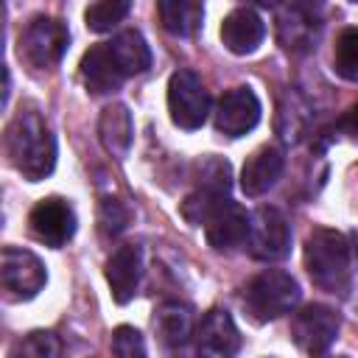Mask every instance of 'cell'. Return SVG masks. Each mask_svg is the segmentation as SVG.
Returning <instances> with one entry per match:
<instances>
[{
	"mask_svg": "<svg viewBox=\"0 0 358 358\" xmlns=\"http://www.w3.org/2000/svg\"><path fill=\"white\" fill-rule=\"evenodd\" d=\"M263 39H266V22L249 6H241V8L229 11L221 22V42L235 56L255 53L263 45Z\"/></svg>",
	"mask_w": 358,
	"mask_h": 358,
	"instance_id": "obj_15",
	"label": "cell"
},
{
	"mask_svg": "<svg viewBox=\"0 0 358 358\" xmlns=\"http://www.w3.org/2000/svg\"><path fill=\"white\" fill-rule=\"evenodd\" d=\"M109 45H112L126 76H140L151 67V50H148V42L143 39L140 31H134V28L120 31Z\"/></svg>",
	"mask_w": 358,
	"mask_h": 358,
	"instance_id": "obj_21",
	"label": "cell"
},
{
	"mask_svg": "<svg viewBox=\"0 0 358 358\" xmlns=\"http://www.w3.org/2000/svg\"><path fill=\"white\" fill-rule=\"evenodd\" d=\"M229 187H232V173H229V162L210 157L201 165L199 182L193 187V193H187V199L182 201V215L201 227L227 199H229Z\"/></svg>",
	"mask_w": 358,
	"mask_h": 358,
	"instance_id": "obj_5",
	"label": "cell"
},
{
	"mask_svg": "<svg viewBox=\"0 0 358 358\" xmlns=\"http://www.w3.org/2000/svg\"><path fill=\"white\" fill-rule=\"evenodd\" d=\"M333 70L344 78L358 84V28H341L333 45Z\"/></svg>",
	"mask_w": 358,
	"mask_h": 358,
	"instance_id": "obj_22",
	"label": "cell"
},
{
	"mask_svg": "<svg viewBox=\"0 0 358 358\" xmlns=\"http://www.w3.org/2000/svg\"><path fill=\"white\" fill-rule=\"evenodd\" d=\"M70 45V31L56 17H34L20 34V59L34 70H50L62 62Z\"/></svg>",
	"mask_w": 358,
	"mask_h": 358,
	"instance_id": "obj_4",
	"label": "cell"
},
{
	"mask_svg": "<svg viewBox=\"0 0 358 358\" xmlns=\"http://www.w3.org/2000/svg\"><path fill=\"white\" fill-rule=\"evenodd\" d=\"M168 112L173 126L196 131L210 115V92L193 70H176L168 81Z\"/></svg>",
	"mask_w": 358,
	"mask_h": 358,
	"instance_id": "obj_6",
	"label": "cell"
},
{
	"mask_svg": "<svg viewBox=\"0 0 358 358\" xmlns=\"http://www.w3.org/2000/svg\"><path fill=\"white\" fill-rule=\"evenodd\" d=\"M14 355H25V358H56V355H62V341L50 330H34V333H28L14 347Z\"/></svg>",
	"mask_w": 358,
	"mask_h": 358,
	"instance_id": "obj_24",
	"label": "cell"
},
{
	"mask_svg": "<svg viewBox=\"0 0 358 358\" xmlns=\"http://www.w3.org/2000/svg\"><path fill=\"white\" fill-rule=\"evenodd\" d=\"M350 3H358V0H350Z\"/></svg>",
	"mask_w": 358,
	"mask_h": 358,
	"instance_id": "obj_28",
	"label": "cell"
},
{
	"mask_svg": "<svg viewBox=\"0 0 358 358\" xmlns=\"http://www.w3.org/2000/svg\"><path fill=\"white\" fill-rule=\"evenodd\" d=\"M140 277H143V252H140V246L137 243L117 246L106 260V282H109L112 299L126 305L137 294Z\"/></svg>",
	"mask_w": 358,
	"mask_h": 358,
	"instance_id": "obj_16",
	"label": "cell"
},
{
	"mask_svg": "<svg viewBox=\"0 0 358 358\" xmlns=\"http://www.w3.org/2000/svg\"><path fill=\"white\" fill-rule=\"evenodd\" d=\"M305 268L322 291L344 296L352 280L347 235L338 229L316 227L305 241Z\"/></svg>",
	"mask_w": 358,
	"mask_h": 358,
	"instance_id": "obj_2",
	"label": "cell"
},
{
	"mask_svg": "<svg viewBox=\"0 0 358 358\" xmlns=\"http://www.w3.org/2000/svg\"><path fill=\"white\" fill-rule=\"evenodd\" d=\"M215 131L224 137H243L260 123V101L249 87L227 90L213 112Z\"/></svg>",
	"mask_w": 358,
	"mask_h": 358,
	"instance_id": "obj_10",
	"label": "cell"
},
{
	"mask_svg": "<svg viewBox=\"0 0 358 358\" xmlns=\"http://www.w3.org/2000/svg\"><path fill=\"white\" fill-rule=\"evenodd\" d=\"M246 249L252 257L263 263L282 260L291 249V227L285 215L277 207H257L249 213V232H246Z\"/></svg>",
	"mask_w": 358,
	"mask_h": 358,
	"instance_id": "obj_7",
	"label": "cell"
},
{
	"mask_svg": "<svg viewBox=\"0 0 358 358\" xmlns=\"http://www.w3.org/2000/svg\"><path fill=\"white\" fill-rule=\"evenodd\" d=\"M193 341H196V350L207 358H229L241 350V330L227 310L213 308L196 324Z\"/></svg>",
	"mask_w": 358,
	"mask_h": 358,
	"instance_id": "obj_12",
	"label": "cell"
},
{
	"mask_svg": "<svg viewBox=\"0 0 358 358\" xmlns=\"http://www.w3.org/2000/svg\"><path fill=\"white\" fill-rule=\"evenodd\" d=\"M338 327H341V319L333 308L327 305H305L294 313V322H291V336L296 341L299 350L310 352V355H319V352H327L330 344L336 341L338 336Z\"/></svg>",
	"mask_w": 358,
	"mask_h": 358,
	"instance_id": "obj_9",
	"label": "cell"
},
{
	"mask_svg": "<svg viewBox=\"0 0 358 358\" xmlns=\"http://www.w3.org/2000/svg\"><path fill=\"white\" fill-rule=\"evenodd\" d=\"M129 221V210L117 199H103L101 201V227L109 235H117Z\"/></svg>",
	"mask_w": 358,
	"mask_h": 358,
	"instance_id": "obj_26",
	"label": "cell"
},
{
	"mask_svg": "<svg viewBox=\"0 0 358 358\" xmlns=\"http://www.w3.org/2000/svg\"><path fill=\"white\" fill-rule=\"evenodd\" d=\"M341 129H344V134H350L352 140H358V101L344 112V117H341Z\"/></svg>",
	"mask_w": 358,
	"mask_h": 358,
	"instance_id": "obj_27",
	"label": "cell"
},
{
	"mask_svg": "<svg viewBox=\"0 0 358 358\" xmlns=\"http://www.w3.org/2000/svg\"><path fill=\"white\" fill-rule=\"evenodd\" d=\"M246 232H249V215L243 213L241 204L227 199L207 221H204V235L207 243L215 252H235L246 246Z\"/></svg>",
	"mask_w": 358,
	"mask_h": 358,
	"instance_id": "obj_14",
	"label": "cell"
},
{
	"mask_svg": "<svg viewBox=\"0 0 358 358\" xmlns=\"http://www.w3.org/2000/svg\"><path fill=\"white\" fill-rule=\"evenodd\" d=\"M154 327H157V336L162 338V344L168 350L185 347L196 333L190 310L185 305H179V302H165L154 316Z\"/></svg>",
	"mask_w": 358,
	"mask_h": 358,
	"instance_id": "obj_19",
	"label": "cell"
},
{
	"mask_svg": "<svg viewBox=\"0 0 358 358\" xmlns=\"http://www.w3.org/2000/svg\"><path fill=\"white\" fill-rule=\"evenodd\" d=\"M0 280H3V291L8 299L25 302V299H34L45 288L48 271H45V263L34 252L22 246H6L0 255Z\"/></svg>",
	"mask_w": 358,
	"mask_h": 358,
	"instance_id": "obj_8",
	"label": "cell"
},
{
	"mask_svg": "<svg viewBox=\"0 0 358 358\" xmlns=\"http://www.w3.org/2000/svg\"><path fill=\"white\" fill-rule=\"evenodd\" d=\"M129 8H131V0H92L84 11V22L90 31L103 34V31H112L117 22H123Z\"/></svg>",
	"mask_w": 358,
	"mask_h": 358,
	"instance_id": "obj_23",
	"label": "cell"
},
{
	"mask_svg": "<svg viewBox=\"0 0 358 358\" xmlns=\"http://www.w3.org/2000/svg\"><path fill=\"white\" fill-rule=\"evenodd\" d=\"M112 352L120 355V358L145 355V344H143L140 330H134V327H129V324L115 327V333H112Z\"/></svg>",
	"mask_w": 358,
	"mask_h": 358,
	"instance_id": "obj_25",
	"label": "cell"
},
{
	"mask_svg": "<svg viewBox=\"0 0 358 358\" xmlns=\"http://www.w3.org/2000/svg\"><path fill=\"white\" fill-rule=\"evenodd\" d=\"M285 168V154L277 145H263L257 148L241 168V190L246 196H263L268 193L277 179L282 176Z\"/></svg>",
	"mask_w": 358,
	"mask_h": 358,
	"instance_id": "obj_17",
	"label": "cell"
},
{
	"mask_svg": "<svg viewBox=\"0 0 358 358\" xmlns=\"http://www.w3.org/2000/svg\"><path fill=\"white\" fill-rule=\"evenodd\" d=\"M28 227L39 243L59 249L76 232V213L64 199L50 196V199H42L34 204V210L28 215Z\"/></svg>",
	"mask_w": 358,
	"mask_h": 358,
	"instance_id": "obj_11",
	"label": "cell"
},
{
	"mask_svg": "<svg viewBox=\"0 0 358 358\" xmlns=\"http://www.w3.org/2000/svg\"><path fill=\"white\" fill-rule=\"evenodd\" d=\"M159 22L173 36H193L201 25V3L199 0H157Z\"/></svg>",
	"mask_w": 358,
	"mask_h": 358,
	"instance_id": "obj_20",
	"label": "cell"
},
{
	"mask_svg": "<svg viewBox=\"0 0 358 358\" xmlns=\"http://www.w3.org/2000/svg\"><path fill=\"white\" fill-rule=\"evenodd\" d=\"M129 76L123 73L115 50L109 42L92 45L84 56H81V81L92 95H109L115 90H120V84Z\"/></svg>",
	"mask_w": 358,
	"mask_h": 358,
	"instance_id": "obj_13",
	"label": "cell"
},
{
	"mask_svg": "<svg viewBox=\"0 0 358 358\" xmlns=\"http://www.w3.org/2000/svg\"><path fill=\"white\" fill-rule=\"evenodd\" d=\"M98 134H101V143L103 148L123 159L131 148V140H134V123H131V112L123 106V103H109L103 112H101V120H98Z\"/></svg>",
	"mask_w": 358,
	"mask_h": 358,
	"instance_id": "obj_18",
	"label": "cell"
},
{
	"mask_svg": "<svg viewBox=\"0 0 358 358\" xmlns=\"http://www.w3.org/2000/svg\"><path fill=\"white\" fill-rule=\"evenodd\" d=\"M243 302L249 308V313L257 322H268V319H280L285 313H291L299 302V285L296 280L282 271V268H266L257 277H252V282L246 285Z\"/></svg>",
	"mask_w": 358,
	"mask_h": 358,
	"instance_id": "obj_3",
	"label": "cell"
},
{
	"mask_svg": "<svg viewBox=\"0 0 358 358\" xmlns=\"http://www.w3.org/2000/svg\"><path fill=\"white\" fill-rule=\"evenodd\" d=\"M6 154L14 171L28 182L50 176L56 165V140L34 103H22L6 129Z\"/></svg>",
	"mask_w": 358,
	"mask_h": 358,
	"instance_id": "obj_1",
	"label": "cell"
}]
</instances>
